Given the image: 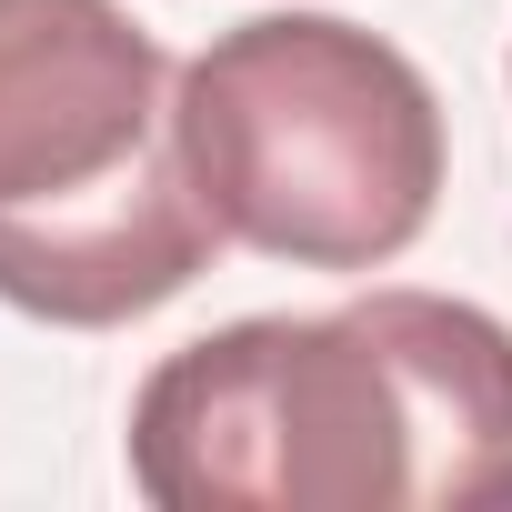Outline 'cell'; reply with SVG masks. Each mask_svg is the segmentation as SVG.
Wrapping results in <instances>:
<instances>
[{
	"label": "cell",
	"instance_id": "obj_1",
	"mask_svg": "<svg viewBox=\"0 0 512 512\" xmlns=\"http://www.w3.org/2000/svg\"><path fill=\"white\" fill-rule=\"evenodd\" d=\"M161 512H502L512 322L452 292H362L181 342L131 402Z\"/></svg>",
	"mask_w": 512,
	"mask_h": 512
},
{
	"label": "cell",
	"instance_id": "obj_3",
	"mask_svg": "<svg viewBox=\"0 0 512 512\" xmlns=\"http://www.w3.org/2000/svg\"><path fill=\"white\" fill-rule=\"evenodd\" d=\"M181 161L221 241L302 272H382L432 231L442 101L342 11H262L181 71Z\"/></svg>",
	"mask_w": 512,
	"mask_h": 512
},
{
	"label": "cell",
	"instance_id": "obj_2",
	"mask_svg": "<svg viewBox=\"0 0 512 512\" xmlns=\"http://www.w3.org/2000/svg\"><path fill=\"white\" fill-rule=\"evenodd\" d=\"M211 251L171 51L121 0H0V302L111 332L191 292Z\"/></svg>",
	"mask_w": 512,
	"mask_h": 512
}]
</instances>
